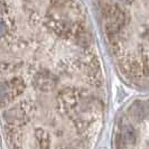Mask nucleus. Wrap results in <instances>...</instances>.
Returning a JSON list of instances; mask_svg holds the SVG:
<instances>
[{
	"label": "nucleus",
	"mask_w": 149,
	"mask_h": 149,
	"mask_svg": "<svg viewBox=\"0 0 149 149\" xmlns=\"http://www.w3.org/2000/svg\"><path fill=\"white\" fill-rule=\"evenodd\" d=\"M136 138H137V134H136V131L131 126H126L122 130V134L119 136V139L118 140H121L122 141V147L125 146H128V145H132L136 141Z\"/></svg>",
	"instance_id": "f257e3e1"
}]
</instances>
